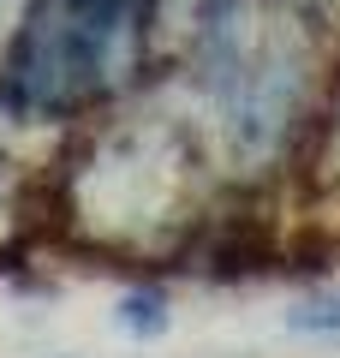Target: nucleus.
<instances>
[{"label":"nucleus","instance_id":"obj_1","mask_svg":"<svg viewBox=\"0 0 340 358\" xmlns=\"http://www.w3.org/2000/svg\"><path fill=\"white\" fill-rule=\"evenodd\" d=\"M185 96L227 185H263L304 162L340 54V24L311 0H191Z\"/></svg>","mask_w":340,"mask_h":358},{"label":"nucleus","instance_id":"obj_2","mask_svg":"<svg viewBox=\"0 0 340 358\" xmlns=\"http://www.w3.org/2000/svg\"><path fill=\"white\" fill-rule=\"evenodd\" d=\"M221 197L227 179L191 96L185 108L113 96L66 173V215L120 257H185L221 215Z\"/></svg>","mask_w":340,"mask_h":358},{"label":"nucleus","instance_id":"obj_3","mask_svg":"<svg viewBox=\"0 0 340 358\" xmlns=\"http://www.w3.org/2000/svg\"><path fill=\"white\" fill-rule=\"evenodd\" d=\"M155 24L132 0H24L0 48V114L18 126H78L132 96Z\"/></svg>","mask_w":340,"mask_h":358},{"label":"nucleus","instance_id":"obj_4","mask_svg":"<svg viewBox=\"0 0 340 358\" xmlns=\"http://www.w3.org/2000/svg\"><path fill=\"white\" fill-rule=\"evenodd\" d=\"M120 329L138 334V341L167 334L173 329V299H167V287H132V293L120 299Z\"/></svg>","mask_w":340,"mask_h":358},{"label":"nucleus","instance_id":"obj_5","mask_svg":"<svg viewBox=\"0 0 340 358\" xmlns=\"http://www.w3.org/2000/svg\"><path fill=\"white\" fill-rule=\"evenodd\" d=\"M292 334H316V341H340V287H316L287 310Z\"/></svg>","mask_w":340,"mask_h":358},{"label":"nucleus","instance_id":"obj_6","mask_svg":"<svg viewBox=\"0 0 340 358\" xmlns=\"http://www.w3.org/2000/svg\"><path fill=\"white\" fill-rule=\"evenodd\" d=\"M132 6H138V13H143V18H150V24H155V30H162V0H132Z\"/></svg>","mask_w":340,"mask_h":358},{"label":"nucleus","instance_id":"obj_7","mask_svg":"<svg viewBox=\"0 0 340 358\" xmlns=\"http://www.w3.org/2000/svg\"><path fill=\"white\" fill-rule=\"evenodd\" d=\"M13 203V173H6V162H0V209Z\"/></svg>","mask_w":340,"mask_h":358},{"label":"nucleus","instance_id":"obj_8","mask_svg":"<svg viewBox=\"0 0 340 358\" xmlns=\"http://www.w3.org/2000/svg\"><path fill=\"white\" fill-rule=\"evenodd\" d=\"M311 6H316L323 18H334V24H340V0H311Z\"/></svg>","mask_w":340,"mask_h":358}]
</instances>
